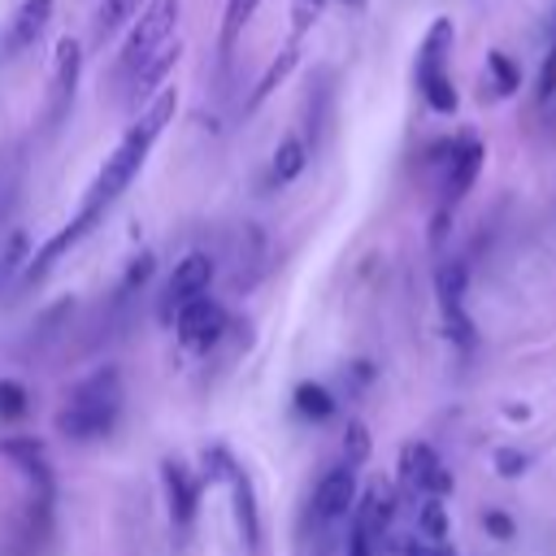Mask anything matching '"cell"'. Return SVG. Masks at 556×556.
<instances>
[{
    "instance_id": "obj_1",
    "label": "cell",
    "mask_w": 556,
    "mask_h": 556,
    "mask_svg": "<svg viewBox=\"0 0 556 556\" xmlns=\"http://www.w3.org/2000/svg\"><path fill=\"white\" fill-rule=\"evenodd\" d=\"M178 113V91L174 87H165L148 109H143V117L122 135V143L104 156V165L96 169V178H91V187H87V195H83V204H78V213H74V222H65V230H56L30 261H26V269H22V287H30V282H39V278H48V269L117 204V195L135 182V174L143 169V161H148V152H152V143H156V135L165 130V122Z\"/></svg>"
},
{
    "instance_id": "obj_2",
    "label": "cell",
    "mask_w": 556,
    "mask_h": 556,
    "mask_svg": "<svg viewBox=\"0 0 556 556\" xmlns=\"http://www.w3.org/2000/svg\"><path fill=\"white\" fill-rule=\"evenodd\" d=\"M122 374L117 365H100L91 369L83 382H74V391L65 395L61 413H56V434L74 439V443H96L104 439L117 417H122Z\"/></svg>"
},
{
    "instance_id": "obj_3",
    "label": "cell",
    "mask_w": 556,
    "mask_h": 556,
    "mask_svg": "<svg viewBox=\"0 0 556 556\" xmlns=\"http://www.w3.org/2000/svg\"><path fill=\"white\" fill-rule=\"evenodd\" d=\"M178 26V0H148V9L139 13V22L130 26L122 56H117V78H135L174 35Z\"/></svg>"
},
{
    "instance_id": "obj_4",
    "label": "cell",
    "mask_w": 556,
    "mask_h": 556,
    "mask_svg": "<svg viewBox=\"0 0 556 556\" xmlns=\"http://www.w3.org/2000/svg\"><path fill=\"white\" fill-rule=\"evenodd\" d=\"M208 282H213V256H208V252H187V256L174 265L169 282H165L161 321H174L191 300H200V295L208 291Z\"/></svg>"
},
{
    "instance_id": "obj_5",
    "label": "cell",
    "mask_w": 556,
    "mask_h": 556,
    "mask_svg": "<svg viewBox=\"0 0 556 556\" xmlns=\"http://www.w3.org/2000/svg\"><path fill=\"white\" fill-rule=\"evenodd\" d=\"M400 486L408 495H434V500H443L452 491V473L439 465V456H434L430 443H404V452H400Z\"/></svg>"
},
{
    "instance_id": "obj_6",
    "label": "cell",
    "mask_w": 556,
    "mask_h": 556,
    "mask_svg": "<svg viewBox=\"0 0 556 556\" xmlns=\"http://www.w3.org/2000/svg\"><path fill=\"white\" fill-rule=\"evenodd\" d=\"M174 330H178V343H182L187 352H208V348L226 334V308H222L217 300L200 295V300H191V304L174 317Z\"/></svg>"
},
{
    "instance_id": "obj_7",
    "label": "cell",
    "mask_w": 556,
    "mask_h": 556,
    "mask_svg": "<svg viewBox=\"0 0 556 556\" xmlns=\"http://www.w3.org/2000/svg\"><path fill=\"white\" fill-rule=\"evenodd\" d=\"M348 508H356V469L352 465H334L321 473L317 491H313V521L330 526L339 517H348Z\"/></svg>"
},
{
    "instance_id": "obj_8",
    "label": "cell",
    "mask_w": 556,
    "mask_h": 556,
    "mask_svg": "<svg viewBox=\"0 0 556 556\" xmlns=\"http://www.w3.org/2000/svg\"><path fill=\"white\" fill-rule=\"evenodd\" d=\"M0 456L13 460L30 482H35V495L52 500V465H48V452L35 434H13V439H0Z\"/></svg>"
},
{
    "instance_id": "obj_9",
    "label": "cell",
    "mask_w": 556,
    "mask_h": 556,
    "mask_svg": "<svg viewBox=\"0 0 556 556\" xmlns=\"http://www.w3.org/2000/svg\"><path fill=\"white\" fill-rule=\"evenodd\" d=\"M161 482H165V504H169V521L178 530H187L195 521V504H200V482L182 460H165L161 465Z\"/></svg>"
},
{
    "instance_id": "obj_10",
    "label": "cell",
    "mask_w": 556,
    "mask_h": 556,
    "mask_svg": "<svg viewBox=\"0 0 556 556\" xmlns=\"http://www.w3.org/2000/svg\"><path fill=\"white\" fill-rule=\"evenodd\" d=\"M482 156H486V148H482V139H473V135H465V139L452 148L447 178H443V208L456 204V200L473 187V178H478V169H482Z\"/></svg>"
},
{
    "instance_id": "obj_11",
    "label": "cell",
    "mask_w": 556,
    "mask_h": 556,
    "mask_svg": "<svg viewBox=\"0 0 556 556\" xmlns=\"http://www.w3.org/2000/svg\"><path fill=\"white\" fill-rule=\"evenodd\" d=\"M391 517H395V495H391V486L369 482V486H365V495L356 500V517H352V526H361V530L378 543V539L387 534Z\"/></svg>"
},
{
    "instance_id": "obj_12",
    "label": "cell",
    "mask_w": 556,
    "mask_h": 556,
    "mask_svg": "<svg viewBox=\"0 0 556 556\" xmlns=\"http://www.w3.org/2000/svg\"><path fill=\"white\" fill-rule=\"evenodd\" d=\"M52 22V0H22V9L13 13L9 30H4V52H22L30 48Z\"/></svg>"
},
{
    "instance_id": "obj_13",
    "label": "cell",
    "mask_w": 556,
    "mask_h": 556,
    "mask_svg": "<svg viewBox=\"0 0 556 556\" xmlns=\"http://www.w3.org/2000/svg\"><path fill=\"white\" fill-rule=\"evenodd\" d=\"M226 482H230V500H235V526H239V539H243L248 547H256V543H261V513H256L252 482H248L243 469H235Z\"/></svg>"
},
{
    "instance_id": "obj_14",
    "label": "cell",
    "mask_w": 556,
    "mask_h": 556,
    "mask_svg": "<svg viewBox=\"0 0 556 556\" xmlns=\"http://www.w3.org/2000/svg\"><path fill=\"white\" fill-rule=\"evenodd\" d=\"M447 48H452V22L447 17H434V26L426 30L421 39V52H417V87L434 74H447Z\"/></svg>"
},
{
    "instance_id": "obj_15",
    "label": "cell",
    "mask_w": 556,
    "mask_h": 556,
    "mask_svg": "<svg viewBox=\"0 0 556 556\" xmlns=\"http://www.w3.org/2000/svg\"><path fill=\"white\" fill-rule=\"evenodd\" d=\"M78 70H83V48L78 39H61L56 43V56H52V87H56V109H65L74 100V87H78Z\"/></svg>"
},
{
    "instance_id": "obj_16",
    "label": "cell",
    "mask_w": 556,
    "mask_h": 556,
    "mask_svg": "<svg viewBox=\"0 0 556 556\" xmlns=\"http://www.w3.org/2000/svg\"><path fill=\"white\" fill-rule=\"evenodd\" d=\"M465 287H469L465 261H443L434 269V291H439V308L443 313H460L465 308Z\"/></svg>"
},
{
    "instance_id": "obj_17",
    "label": "cell",
    "mask_w": 556,
    "mask_h": 556,
    "mask_svg": "<svg viewBox=\"0 0 556 556\" xmlns=\"http://www.w3.org/2000/svg\"><path fill=\"white\" fill-rule=\"evenodd\" d=\"M178 56H182V43H178V39H174V43H165V48H161V52H156L139 74H135V100H148V96L165 83V74L178 65Z\"/></svg>"
},
{
    "instance_id": "obj_18",
    "label": "cell",
    "mask_w": 556,
    "mask_h": 556,
    "mask_svg": "<svg viewBox=\"0 0 556 556\" xmlns=\"http://www.w3.org/2000/svg\"><path fill=\"white\" fill-rule=\"evenodd\" d=\"M130 17H139V0H100V9H96V17H91V30H96V39H109V35H117Z\"/></svg>"
},
{
    "instance_id": "obj_19",
    "label": "cell",
    "mask_w": 556,
    "mask_h": 556,
    "mask_svg": "<svg viewBox=\"0 0 556 556\" xmlns=\"http://www.w3.org/2000/svg\"><path fill=\"white\" fill-rule=\"evenodd\" d=\"M295 413L308 417V421H326L334 413V395L321 382H300L295 387Z\"/></svg>"
},
{
    "instance_id": "obj_20",
    "label": "cell",
    "mask_w": 556,
    "mask_h": 556,
    "mask_svg": "<svg viewBox=\"0 0 556 556\" xmlns=\"http://www.w3.org/2000/svg\"><path fill=\"white\" fill-rule=\"evenodd\" d=\"M417 539L447 543V508H443V500H434V495L421 500V508H417Z\"/></svg>"
},
{
    "instance_id": "obj_21",
    "label": "cell",
    "mask_w": 556,
    "mask_h": 556,
    "mask_svg": "<svg viewBox=\"0 0 556 556\" xmlns=\"http://www.w3.org/2000/svg\"><path fill=\"white\" fill-rule=\"evenodd\" d=\"M256 4H261V0H226V17H222V56H230V48H235L239 30L252 22Z\"/></svg>"
},
{
    "instance_id": "obj_22",
    "label": "cell",
    "mask_w": 556,
    "mask_h": 556,
    "mask_svg": "<svg viewBox=\"0 0 556 556\" xmlns=\"http://www.w3.org/2000/svg\"><path fill=\"white\" fill-rule=\"evenodd\" d=\"M486 78H491L495 96H513V91L521 87V70H517V61L504 56V52H486Z\"/></svg>"
},
{
    "instance_id": "obj_23",
    "label": "cell",
    "mask_w": 556,
    "mask_h": 556,
    "mask_svg": "<svg viewBox=\"0 0 556 556\" xmlns=\"http://www.w3.org/2000/svg\"><path fill=\"white\" fill-rule=\"evenodd\" d=\"M304 143L295 139V135H287L282 143H278V152H274V182H291V178H300V169H304Z\"/></svg>"
},
{
    "instance_id": "obj_24",
    "label": "cell",
    "mask_w": 556,
    "mask_h": 556,
    "mask_svg": "<svg viewBox=\"0 0 556 556\" xmlns=\"http://www.w3.org/2000/svg\"><path fill=\"white\" fill-rule=\"evenodd\" d=\"M291 65H295V48H287V52H282V56H278V61H274L265 74H261V83H256V91H252L248 109H256V104H261V100H265V96H269V91H274V87H278V83L291 74Z\"/></svg>"
},
{
    "instance_id": "obj_25",
    "label": "cell",
    "mask_w": 556,
    "mask_h": 556,
    "mask_svg": "<svg viewBox=\"0 0 556 556\" xmlns=\"http://www.w3.org/2000/svg\"><path fill=\"white\" fill-rule=\"evenodd\" d=\"M421 96H426V104H430L434 113H456V87H452L447 74L426 78V83H421Z\"/></svg>"
},
{
    "instance_id": "obj_26",
    "label": "cell",
    "mask_w": 556,
    "mask_h": 556,
    "mask_svg": "<svg viewBox=\"0 0 556 556\" xmlns=\"http://www.w3.org/2000/svg\"><path fill=\"white\" fill-rule=\"evenodd\" d=\"M26 408H30L26 387H22V382H13V378H0V417H4V421H17Z\"/></svg>"
},
{
    "instance_id": "obj_27",
    "label": "cell",
    "mask_w": 556,
    "mask_h": 556,
    "mask_svg": "<svg viewBox=\"0 0 556 556\" xmlns=\"http://www.w3.org/2000/svg\"><path fill=\"white\" fill-rule=\"evenodd\" d=\"M365 456H369V430L361 426V421H352L348 430H343V465H365Z\"/></svg>"
},
{
    "instance_id": "obj_28",
    "label": "cell",
    "mask_w": 556,
    "mask_h": 556,
    "mask_svg": "<svg viewBox=\"0 0 556 556\" xmlns=\"http://www.w3.org/2000/svg\"><path fill=\"white\" fill-rule=\"evenodd\" d=\"M26 261H30V256H26V235L17 230V235L9 239V248H4V256H0V282H9L13 274H22Z\"/></svg>"
},
{
    "instance_id": "obj_29",
    "label": "cell",
    "mask_w": 556,
    "mask_h": 556,
    "mask_svg": "<svg viewBox=\"0 0 556 556\" xmlns=\"http://www.w3.org/2000/svg\"><path fill=\"white\" fill-rule=\"evenodd\" d=\"M556 96V43L543 52V65H539V78H534V100L547 104Z\"/></svg>"
},
{
    "instance_id": "obj_30",
    "label": "cell",
    "mask_w": 556,
    "mask_h": 556,
    "mask_svg": "<svg viewBox=\"0 0 556 556\" xmlns=\"http://www.w3.org/2000/svg\"><path fill=\"white\" fill-rule=\"evenodd\" d=\"M526 469H530V456H526V452H517V447H500V452H495V473L521 478Z\"/></svg>"
},
{
    "instance_id": "obj_31",
    "label": "cell",
    "mask_w": 556,
    "mask_h": 556,
    "mask_svg": "<svg viewBox=\"0 0 556 556\" xmlns=\"http://www.w3.org/2000/svg\"><path fill=\"white\" fill-rule=\"evenodd\" d=\"M482 526H486V534H491V539H513V534H517V521H513L508 513H495V508H491V513H482Z\"/></svg>"
},
{
    "instance_id": "obj_32",
    "label": "cell",
    "mask_w": 556,
    "mask_h": 556,
    "mask_svg": "<svg viewBox=\"0 0 556 556\" xmlns=\"http://www.w3.org/2000/svg\"><path fill=\"white\" fill-rule=\"evenodd\" d=\"M400 556H456L447 543H426V539H408L400 547Z\"/></svg>"
},
{
    "instance_id": "obj_33",
    "label": "cell",
    "mask_w": 556,
    "mask_h": 556,
    "mask_svg": "<svg viewBox=\"0 0 556 556\" xmlns=\"http://www.w3.org/2000/svg\"><path fill=\"white\" fill-rule=\"evenodd\" d=\"M348 556H374V539L361 526H352V534H348Z\"/></svg>"
},
{
    "instance_id": "obj_34",
    "label": "cell",
    "mask_w": 556,
    "mask_h": 556,
    "mask_svg": "<svg viewBox=\"0 0 556 556\" xmlns=\"http://www.w3.org/2000/svg\"><path fill=\"white\" fill-rule=\"evenodd\" d=\"M443 235H447V208L434 213V222H430V243H443Z\"/></svg>"
},
{
    "instance_id": "obj_35",
    "label": "cell",
    "mask_w": 556,
    "mask_h": 556,
    "mask_svg": "<svg viewBox=\"0 0 556 556\" xmlns=\"http://www.w3.org/2000/svg\"><path fill=\"white\" fill-rule=\"evenodd\" d=\"M343 4H352V9H365V0H343Z\"/></svg>"
}]
</instances>
